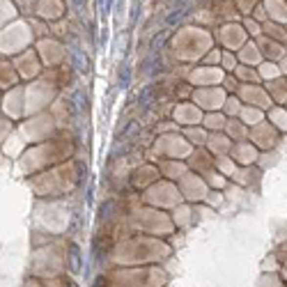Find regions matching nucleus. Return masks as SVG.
Listing matches in <instances>:
<instances>
[{
	"label": "nucleus",
	"mask_w": 287,
	"mask_h": 287,
	"mask_svg": "<svg viewBox=\"0 0 287 287\" xmlns=\"http://www.w3.org/2000/svg\"><path fill=\"white\" fill-rule=\"evenodd\" d=\"M67 269L71 273H81V269H83V253H81V248H78V243H69Z\"/></svg>",
	"instance_id": "f257e3e1"
},
{
	"label": "nucleus",
	"mask_w": 287,
	"mask_h": 287,
	"mask_svg": "<svg viewBox=\"0 0 287 287\" xmlns=\"http://www.w3.org/2000/svg\"><path fill=\"white\" fill-rule=\"evenodd\" d=\"M191 12H193V5H181V7H173V12L166 16V23L168 25H177V23H181L184 19H189Z\"/></svg>",
	"instance_id": "f03ea898"
},
{
	"label": "nucleus",
	"mask_w": 287,
	"mask_h": 287,
	"mask_svg": "<svg viewBox=\"0 0 287 287\" xmlns=\"http://www.w3.org/2000/svg\"><path fill=\"white\" fill-rule=\"evenodd\" d=\"M69 55H71V65H74L81 74H85V71L90 69L88 67V58H85V53L78 48V46H71V48H69Z\"/></svg>",
	"instance_id": "7ed1b4c3"
},
{
	"label": "nucleus",
	"mask_w": 287,
	"mask_h": 287,
	"mask_svg": "<svg viewBox=\"0 0 287 287\" xmlns=\"http://www.w3.org/2000/svg\"><path fill=\"white\" fill-rule=\"evenodd\" d=\"M115 209H117V202L115 200H106L101 204V221H110L115 216Z\"/></svg>",
	"instance_id": "20e7f679"
},
{
	"label": "nucleus",
	"mask_w": 287,
	"mask_h": 287,
	"mask_svg": "<svg viewBox=\"0 0 287 287\" xmlns=\"http://www.w3.org/2000/svg\"><path fill=\"white\" fill-rule=\"evenodd\" d=\"M152 97H154V88L152 85H147L143 92H140V97H138V106H143V108H150L152 104Z\"/></svg>",
	"instance_id": "39448f33"
},
{
	"label": "nucleus",
	"mask_w": 287,
	"mask_h": 287,
	"mask_svg": "<svg viewBox=\"0 0 287 287\" xmlns=\"http://www.w3.org/2000/svg\"><path fill=\"white\" fill-rule=\"evenodd\" d=\"M166 39H168V30H163L161 32V35H154V39H152V53L156 55L161 51V48H163V44H166Z\"/></svg>",
	"instance_id": "423d86ee"
},
{
	"label": "nucleus",
	"mask_w": 287,
	"mask_h": 287,
	"mask_svg": "<svg viewBox=\"0 0 287 287\" xmlns=\"http://www.w3.org/2000/svg\"><path fill=\"white\" fill-rule=\"evenodd\" d=\"M129 83H131V69L124 67L122 69V74H120V85L122 88H129Z\"/></svg>",
	"instance_id": "0eeeda50"
},
{
	"label": "nucleus",
	"mask_w": 287,
	"mask_h": 287,
	"mask_svg": "<svg viewBox=\"0 0 287 287\" xmlns=\"http://www.w3.org/2000/svg\"><path fill=\"white\" fill-rule=\"evenodd\" d=\"M110 7H113V0H99V14L101 16H106Z\"/></svg>",
	"instance_id": "6e6552de"
},
{
	"label": "nucleus",
	"mask_w": 287,
	"mask_h": 287,
	"mask_svg": "<svg viewBox=\"0 0 287 287\" xmlns=\"http://www.w3.org/2000/svg\"><path fill=\"white\" fill-rule=\"evenodd\" d=\"M74 101H76V110H85V104H88V101L83 99V94H81V92H76V94H74Z\"/></svg>",
	"instance_id": "1a4fd4ad"
},
{
	"label": "nucleus",
	"mask_w": 287,
	"mask_h": 287,
	"mask_svg": "<svg viewBox=\"0 0 287 287\" xmlns=\"http://www.w3.org/2000/svg\"><path fill=\"white\" fill-rule=\"evenodd\" d=\"M92 287H113L110 285V280H108V276H99L94 283H92Z\"/></svg>",
	"instance_id": "9d476101"
},
{
	"label": "nucleus",
	"mask_w": 287,
	"mask_h": 287,
	"mask_svg": "<svg viewBox=\"0 0 287 287\" xmlns=\"http://www.w3.org/2000/svg\"><path fill=\"white\" fill-rule=\"evenodd\" d=\"M71 5H74V9L78 14H83L85 7H88V0H71Z\"/></svg>",
	"instance_id": "9b49d317"
},
{
	"label": "nucleus",
	"mask_w": 287,
	"mask_h": 287,
	"mask_svg": "<svg viewBox=\"0 0 287 287\" xmlns=\"http://www.w3.org/2000/svg\"><path fill=\"white\" fill-rule=\"evenodd\" d=\"M25 287H44V280H39V278H30L28 283H25Z\"/></svg>",
	"instance_id": "f8f14e48"
},
{
	"label": "nucleus",
	"mask_w": 287,
	"mask_h": 287,
	"mask_svg": "<svg viewBox=\"0 0 287 287\" xmlns=\"http://www.w3.org/2000/svg\"><path fill=\"white\" fill-rule=\"evenodd\" d=\"M168 5H173V7H181V5H189V0H168Z\"/></svg>",
	"instance_id": "ddd939ff"
}]
</instances>
